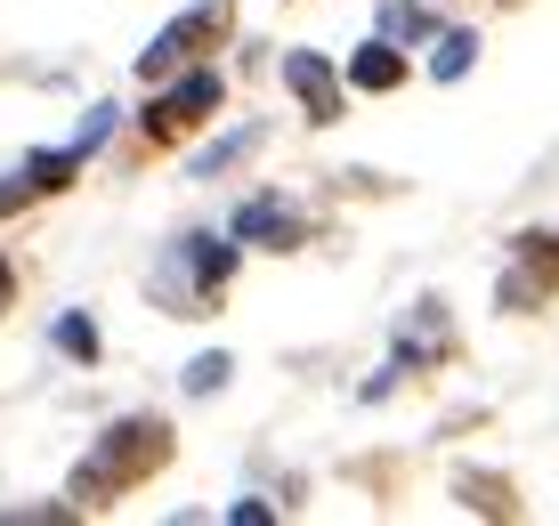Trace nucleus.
Returning a JSON list of instances; mask_svg holds the SVG:
<instances>
[{"instance_id":"obj_13","label":"nucleus","mask_w":559,"mask_h":526,"mask_svg":"<svg viewBox=\"0 0 559 526\" xmlns=\"http://www.w3.org/2000/svg\"><path fill=\"white\" fill-rule=\"evenodd\" d=\"M57 340H66L73 357H90V348H98V340H90V324H82V316H66V324H57Z\"/></svg>"},{"instance_id":"obj_9","label":"nucleus","mask_w":559,"mask_h":526,"mask_svg":"<svg viewBox=\"0 0 559 526\" xmlns=\"http://www.w3.org/2000/svg\"><path fill=\"white\" fill-rule=\"evenodd\" d=\"M471 33H447V41H438V57H430V73H438V82H462V73H471Z\"/></svg>"},{"instance_id":"obj_12","label":"nucleus","mask_w":559,"mask_h":526,"mask_svg":"<svg viewBox=\"0 0 559 526\" xmlns=\"http://www.w3.org/2000/svg\"><path fill=\"white\" fill-rule=\"evenodd\" d=\"M381 25H390V33H430V25H421V16L406 9V0H390V9H381Z\"/></svg>"},{"instance_id":"obj_6","label":"nucleus","mask_w":559,"mask_h":526,"mask_svg":"<svg viewBox=\"0 0 559 526\" xmlns=\"http://www.w3.org/2000/svg\"><path fill=\"white\" fill-rule=\"evenodd\" d=\"M284 82L300 89L308 122H341V82H333V65H324V57H308V49H293V57H284Z\"/></svg>"},{"instance_id":"obj_7","label":"nucleus","mask_w":559,"mask_h":526,"mask_svg":"<svg viewBox=\"0 0 559 526\" xmlns=\"http://www.w3.org/2000/svg\"><path fill=\"white\" fill-rule=\"evenodd\" d=\"M349 82H357V89H397V82H406V57H397L390 41H365V49L349 57Z\"/></svg>"},{"instance_id":"obj_8","label":"nucleus","mask_w":559,"mask_h":526,"mask_svg":"<svg viewBox=\"0 0 559 526\" xmlns=\"http://www.w3.org/2000/svg\"><path fill=\"white\" fill-rule=\"evenodd\" d=\"M179 251H187V267H195V291L211 300V291H219V276H227V260H236V251H227V243H211V236H187Z\"/></svg>"},{"instance_id":"obj_4","label":"nucleus","mask_w":559,"mask_h":526,"mask_svg":"<svg viewBox=\"0 0 559 526\" xmlns=\"http://www.w3.org/2000/svg\"><path fill=\"white\" fill-rule=\"evenodd\" d=\"M236 243H260V251H293L308 243V219L293 203H276V194H252V203L236 211Z\"/></svg>"},{"instance_id":"obj_5","label":"nucleus","mask_w":559,"mask_h":526,"mask_svg":"<svg viewBox=\"0 0 559 526\" xmlns=\"http://www.w3.org/2000/svg\"><path fill=\"white\" fill-rule=\"evenodd\" d=\"M559 284V236H519V267L503 276V308H535Z\"/></svg>"},{"instance_id":"obj_3","label":"nucleus","mask_w":559,"mask_h":526,"mask_svg":"<svg viewBox=\"0 0 559 526\" xmlns=\"http://www.w3.org/2000/svg\"><path fill=\"white\" fill-rule=\"evenodd\" d=\"M211 106H219V73H187L179 89H163V97L146 106V130H154V139H187Z\"/></svg>"},{"instance_id":"obj_1","label":"nucleus","mask_w":559,"mask_h":526,"mask_svg":"<svg viewBox=\"0 0 559 526\" xmlns=\"http://www.w3.org/2000/svg\"><path fill=\"white\" fill-rule=\"evenodd\" d=\"M170 462V430L154 414L139 421H114V430L98 438V454L73 470V502H106V494H130V486H146L154 470Z\"/></svg>"},{"instance_id":"obj_10","label":"nucleus","mask_w":559,"mask_h":526,"mask_svg":"<svg viewBox=\"0 0 559 526\" xmlns=\"http://www.w3.org/2000/svg\"><path fill=\"white\" fill-rule=\"evenodd\" d=\"M252 146H260V130H243V139H219V146H211L203 163H195V179H219V170H227V163H243Z\"/></svg>"},{"instance_id":"obj_2","label":"nucleus","mask_w":559,"mask_h":526,"mask_svg":"<svg viewBox=\"0 0 559 526\" xmlns=\"http://www.w3.org/2000/svg\"><path fill=\"white\" fill-rule=\"evenodd\" d=\"M227 25H236V0H195V9L179 16V25L154 33V49L139 57V73H170V65H195L211 41H227Z\"/></svg>"},{"instance_id":"obj_11","label":"nucleus","mask_w":559,"mask_h":526,"mask_svg":"<svg viewBox=\"0 0 559 526\" xmlns=\"http://www.w3.org/2000/svg\"><path fill=\"white\" fill-rule=\"evenodd\" d=\"M219 381H227V357H195V373H187V388H195V397H211Z\"/></svg>"},{"instance_id":"obj_14","label":"nucleus","mask_w":559,"mask_h":526,"mask_svg":"<svg viewBox=\"0 0 559 526\" xmlns=\"http://www.w3.org/2000/svg\"><path fill=\"white\" fill-rule=\"evenodd\" d=\"M0 300H9V267H0Z\"/></svg>"}]
</instances>
